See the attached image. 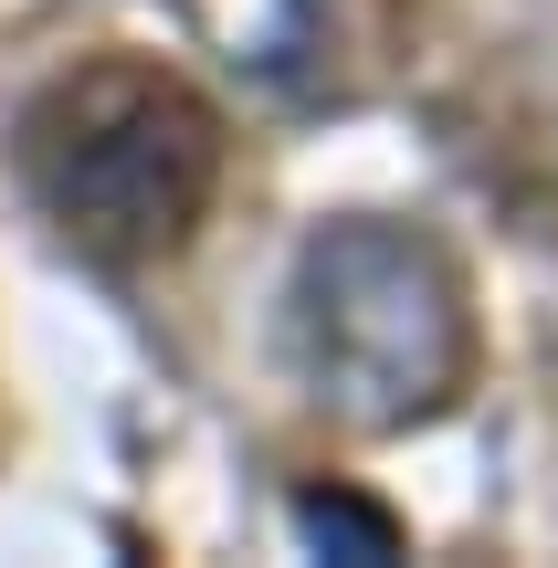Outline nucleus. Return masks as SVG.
Masks as SVG:
<instances>
[{
    "mask_svg": "<svg viewBox=\"0 0 558 568\" xmlns=\"http://www.w3.org/2000/svg\"><path fill=\"white\" fill-rule=\"evenodd\" d=\"M32 222L95 274H148L222 201V116L190 74L148 53H95L32 84L11 126Z\"/></svg>",
    "mask_w": 558,
    "mask_h": 568,
    "instance_id": "nucleus-1",
    "label": "nucleus"
},
{
    "mask_svg": "<svg viewBox=\"0 0 558 568\" xmlns=\"http://www.w3.org/2000/svg\"><path fill=\"white\" fill-rule=\"evenodd\" d=\"M274 347L337 432H422L475 379V284L443 253V232L337 211L285 264Z\"/></svg>",
    "mask_w": 558,
    "mask_h": 568,
    "instance_id": "nucleus-2",
    "label": "nucleus"
},
{
    "mask_svg": "<svg viewBox=\"0 0 558 568\" xmlns=\"http://www.w3.org/2000/svg\"><path fill=\"white\" fill-rule=\"evenodd\" d=\"M159 11L253 95H295L327 63V0H159Z\"/></svg>",
    "mask_w": 558,
    "mask_h": 568,
    "instance_id": "nucleus-3",
    "label": "nucleus"
}]
</instances>
